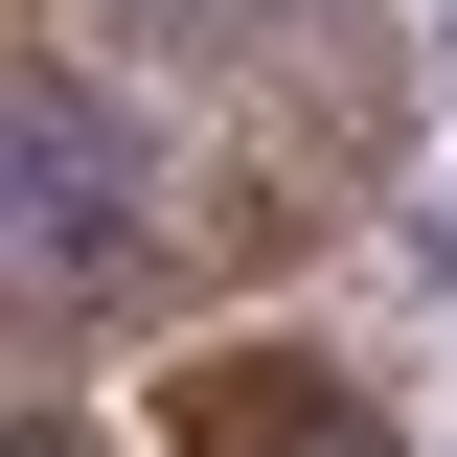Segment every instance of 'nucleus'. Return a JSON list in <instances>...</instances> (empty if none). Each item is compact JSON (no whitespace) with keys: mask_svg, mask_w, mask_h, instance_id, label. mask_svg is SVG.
<instances>
[{"mask_svg":"<svg viewBox=\"0 0 457 457\" xmlns=\"http://www.w3.org/2000/svg\"><path fill=\"white\" fill-rule=\"evenodd\" d=\"M0 161H23V320L46 343H114L137 297L183 275V161L137 183V114L92 92V69H23V114H0Z\"/></svg>","mask_w":457,"mask_h":457,"instance_id":"f257e3e1","label":"nucleus"},{"mask_svg":"<svg viewBox=\"0 0 457 457\" xmlns=\"http://www.w3.org/2000/svg\"><path fill=\"white\" fill-rule=\"evenodd\" d=\"M137 46L183 69L206 114H252V137H297L320 183H366L389 161V0H137Z\"/></svg>","mask_w":457,"mask_h":457,"instance_id":"f03ea898","label":"nucleus"},{"mask_svg":"<svg viewBox=\"0 0 457 457\" xmlns=\"http://www.w3.org/2000/svg\"><path fill=\"white\" fill-rule=\"evenodd\" d=\"M161 457H389V389L320 343H183L161 366Z\"/></svg>","mask_w":457,"mask_h":457,"instance_id":"7ed1b4c3","label":"nucleus"}]
</instances>
